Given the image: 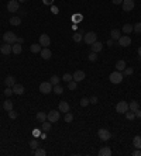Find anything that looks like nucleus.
<instances>
[{"instance_id":"nucleus-1","label":"nucleus","mask_w":141,"mask_h":156,"mask_svg":"<svg viewBox=\"0 0 141 156\" xmlns=\"http://www.w3.org/2000/svg\"><path fill=\"white\" fill-rule=\"evenodd\" d=\"M123 73L119 72V70H116V72H111L110 73V76H109V80L113 84H119L123 82Z\"/></svg>"},{"instance_id":"nucleus-2","label":"nucleus","mask_w":141,"mask_h":156,"mask_svg":"<svg viewBox=\"0 0 141 156\" xmlns=\"http://www.w3.org/2000/svg\"><path fill=\"white\" fill-rule=\"evenodd\" d=\"M3 41L6 44H16L17 42V35L11 31H6L3 34Z\"/></svg>"},{"instance_id":"nucleus-3","label":"nucleus","mask_w":141,"mask_h":156,"mask_svg":"<svg viewBox=\"0 0 141 156\" xmlns=\"http://www.w3.org/2000/svg\"><path fill=\"white\" fill-rule=\"evenodd\" d=\"M95 41H98V35H96V32L90 31V32H86V34L83 35V42L87 44V45H92Z\"/></svg>"},{"instance_id":"nucleus-4","label":"nucleus","mask_w":141,"mask_h":156,"mask_svg":"<svg viewBox=\"0 0 141 156\" xmlns=\"http://www.w3.org/2000/svg\"><path fill=\"white\" fill-rule=\"evenodd\" d=\"M52 84H51V82H43V83L40 84V92L43 94H50L51 92H52Z\"/></svg>"},{"instance_id":"nucleus-5","label":"nucleus","mask_w":141,"mask_h":156,"mask_svg":"<svg viewBox=\"0 0 141 156\" xmlns=\"http://www.w3.org/2000/svg\"><path fill=\"white\" fill-rule=\"evenodd\" d=\"M116 111L120 114H126L129 111V103L127 101H119L116 104Z\"/></svg>"},{"instance_id":"nucleus-6","label":"nucleus","mask_w":141,"mask_h":156,"mask_svg":"<svg viewBox=\"0 0 141 156\" xmlns=\"http://www.w3.org/2000/svg\"><path fill=\"white\" fill-rule=\"evenodd\" d=\"M47 120H48L50 122H58V121H59V111H56V110L50 111V113L47 114Z\"/></svg>"},{"instance_id":"nucleus-7","label":"nucleus","mask_w":141,"mask_h":156,"mask_svg":"<svg viewBox=\"0 0 141 156\" xmlns=\"http://www.w3.org/2000/svg\"><path fill=\"white\" fill-rule=\"evenodd\" d=\"M43 48H48V45L51 44V38L48 37V34H41L40 35V42H38Z\"/></svg>"},{"instance_id":"nucleus-8","label":"nucleus","mask_w":141,"mask_h":156,"mask_svg":"<svg viewBox=\"0 0 141 156\" xmlns=\"http://www.w3.org/2000/svg\"><path fill=\"white\" fill-rule=\"evenodd\" d=\"M19 7H20V3H19L17 0H10V1L7 3V10L10 11V13L19 11Z\"/></svg>"},{"instance_id":"nucleus-9","label":"nucleus","mask_w":141,"mask_h":156,"mask_svg":"<svg viewBox=\"0 0 141 156\" xmlns=\"http://www.w3.org/2000/svg\"><path fill=\"white\" fill-rule=\"evenodd\" d=\"M98 135H99V138H100L102 141H109V139L111 138V134L109 132L107 129H105V128H100V129H99Z\"/></svg>"},{"instance_id":"nucleus-10","label":"nucleus","mask_w":141,"mask_h":156,"mask_svg":"<svg viewBox=\"0 0 141 156\" xmlns=\"http://www.w3.org/2000/svg\"><path fill=\"white\" fill-rule=\"evenodd\" d=\"M123 10L124 11H131L133 9H134V0H123Z\"/></svg>"},{"instance_id":"nucleus-11","label":"nucleus","mask_w":141,"mask_h":156,"mask_svg":"<svg viewBox=\"0 0 141 156\" xmlns=\"http://www.w3.org/2000/svg\"><path fill=\"white\" fill-rule=\"evenodd\" d=\"M11 49H13V45H11V44H6V42L0 47V52H1L3 55H10V53H13Z\"/></svg>"},{"instance_id":"nucleus-12","label":"nucleus","mask_w":141,"mask_h":156,"mask_svg":"<svg viewBox=\"0 0 141 156\" xmlns=\"http://www.w3.org/2000/svg\"><path fill=\"white\" fill-rule=\"evenodd\" d=\"M131 44V38L129 35H121L119 38V45L120 47H129Z\"/></svg>"},{"instance_id":"nucleus-13","label":"nucleus","mask_w":141,"mask_h":156,"mask_svg":"<svg viewBox=\"0 0 141 156\" xmlns=\"http://www.w3.org/2000/svg\"><path fill=\"white\" fill-rule=\"evenodd\" d=\"M85 76H86V75H85V72H83V70H76V72L72 75V79H74L75 82H78V83H79V82H82V80L85 79Z\"/></svg>"},{"instance_id":"nucleus-14","label":"nucleus","mask_w":141,"mask_h":156,"mask_svg":"<svg viewBox=\"0 0 141 156\" xmlns=\"http://www.w3.org/2000/svg\"><path fill=\"white\" fill-rule=\"evenodd\" d=\"M24 92H25V89H24V86L23 84H14L13 86V93L17 94V96H21V94H24Z\"/></svg>"},{"instance_id":"nucleus-15","label":"nucleus","mask_w":141,"mask_h":156,"mask_svg":"<svg viewBox=\"0 0 141 156\" xmlns=\"http://www.w3.org/2000/svg\"><path fill=\"white\" fill-rule=\"evenodd\" d=\"M90 47H92V52H96V53L103 49V44H102V42H99V41H95L92 45H90Z\"/></svg>"},{"instance_id":"nucleus-16","label":"nucleus","mask_w":141,"mask_h":156,"mask_svg":"<svg viewBox=\"0 0 141 156\" xmlns=\"http://www.w3.org/2000/svg\"><path fill=\"white\" fill-rule=\"evenodd\" d=\"M40 55L43 56V59H51V56H52V53H51V51L48 48H43L41 52H40Z\"/></svg>"},{"instance_id":"nucleus-17","label":"nucleus","mask_w":141,"mask_h":156,"mask_svg":"<svg viewBox=\"0 0 141 156\" xmlns=\"http://www.w3.org/2000/svg\"><path fill=\"white\" fill-rule=\"evenodd\" d=\"M11 52H13L14 55H20V53L23 52V47H21V44L16 42V44L13 45V49H11Z\"/></svg>"},{"instance_id":"nucleus-18","label":"nucleus","mask_w":141,"mask_h":156,"mask_svg":"<svg viewBox=\"0 0 141 156\" xmlns=\"http://www.w3.org/2000/svg\"><path fill=\"white\" fill-rule=\"evenodd\" d=\"M69 110H71V107H69V104L66 101H61L59 103V113H68Z\"/></svg>"},{"instance_id":"nucleus-19","label":"nucleus","mask_w":141,"mask_h":156,"mask_svg":"<svg viewBox=\"0 0 141 156\" xmlns=\"http://www.w3.org/2000/svg\"><path fill=\"white\" fill-rule=\"evenodd\" d=\"M4 84H6L7 87H13V86L16 84V79H14V76H7V77L4 79Z\"/></svg>"},{"instance_id":"nucleus-20","label":"nucleus","mask_w":141,"mask_h":156,"mask_svg":"<svg viewBox=\"0 0 141 156\" xmlns=\"http://www.w3.org/2000/svg\"><path fill=\"white\" fill-rule=\"evenodd\" d=\"M110 155H111V149L107 148V146H105V148H102L99 151V156H110Z\"/></svg>"},{"instance_id":"nucleus-21","label":"nucleus","mask_w":141,"mask_h":156,"mask_svg":"<svg viewBox=\"0 0 141 156\" xmlns=\"http://www.w3.org/2000/svg\"><path fill=\"white\" fill-rule=\"evenodd\" d=\"M126 69V62L123 61V59H120L116 62V70H119V72H123Z\"/></svg>"},{"instance_id":"nucleus-22","label":"nucleus","mask_w":141,"mask_h":156,"mask_svg":"<svg viewBox=\"0 0 141 156\" xmlns=\"http://www.w3.org/2000/svg\"><path fill=\"white\" fill-rule=\"evenodd\" d=\"M43 49V47L40 45V44H33L31 47H30V51L33 52V53H40Z\"/></svg>"},{"instance_id":"nucleus-23","label":"nucleus","mask_w":141,"mask_h":156,"mask_svg":"<svg viewBox=\"0 0 141 156\" xmlns=\"http://www.w3.org/2000/svg\"><path fill=\"white\" fill-rule=\"evenodd\" d=\"M110 37H111L113 41H119V38L121 37V35H120L119 30H111V31H110Z\"/></svg>"},{"instance_id":"nucleus-24","label":"nucleus","mask_w":141,"mask_h":156,"mask_svg":"<svg viewBox=\"0 0 141 156\" xmlns=\"http://www.w3.org/2000/svg\"><path fill=\"white\" fill-rule=\"evenodd\" d=\"M140 108V104H138V101H135V100H133L130 104H129V110L130 111H137Z\"/></svg>"},{"instance_id":"nucleus-25","label":"nucleus","mask_w":141,"mask_h":156,"mask_svg":"<svg viewBox=\"0 0 141 156\" xmlns=\"http://www.w3.org/2000/svg\"><path fill=\"white\" fill-rule=\"evenodd\" d=\"M133 145L135 146V149H141V136H134L133 138Z\"/></svg>"},{"instance_id":"nucleus-26","label":"nucleus","mask_w":141,"mask_h":156,"mask_svg":"<svg viewBox=\"0 0 141 156\" xmlns=\"http://www.w3.org/2000/svg\"><path fill=\"white\" fill-rule=\"evenodd\" d=\"M41 129H43L44 132H48V131H51V127H52V125H51V122H50V121H44V122H41Z\"/></svg>"},{"instance_id":"nucleus-27","label":"nucleus","mask_w":141,"mask_h":156,"mask_svg":"<svg viewBox=\"0 0 141 156\" xmlns=\"http://www.w3.org/2000/svg\"><path fill=\"white\" fill-rule=\"evenodd\" d=\"M3 110H6V111H10V110H13V101H10V100H6V101L3 103Z\"/></svg>"},{"instance_id":"nucleus-28","label":"nucleus","mask_w":141,"mask_h":156,"mask_svg":"<svg viewBox=\"0 0 141 156\" xmlns=\"http://www.w3.org/2000/svg\"><path fill=\"white\" fill-rule=\"evenodd\" d=\"M37 120H38L40 122H44V121H47V113H43V111L37 113Z\"/></svg>"},{"instance_id":"nucleus-29","label":"nucleus","mask_w":141,"mask_h":156,"mask_svg":"<svg viewBox=\"0 0 141 156\" xmlns=\"http://www.w3.org/2000/svg\"><path fill=\"white\" fill-rule=\"evenodd\" d=\"M10 24H11V25H16V27H17V25H20V24H21V18H20V17H11V18H10Z\"/></svg>"},{"instance_id":"nucleus-30","label":"nucleus","mask_w":141,"mask_h":156,"mask_svg":"<svg viewBox=\"0 0 141 156\" xmlns=\"http://www.w3.org/2000/svg\"><path fill=\"white\" fill-rule=\"evenodd\" d=\"M52 92H54L55 94H62V93H64V89H62V86L55 84L54 87H52Z\"/></svg>"},{"instance_id":"nucleus-31","label":"nucleus","mask_w":141,"mask_h":156,"mask_svg":"<svg viewBox=\"0 0 141 156\" xmlns=\"http://www.w3.org/2000/svg\"><path fill=\"white\" fill-rule=\"evenodd\" d=\"M72 40L75 42H80L83 40V37H82V32H75L74 35H72Z\"/></svg>"},{"instance_id":"nucleus-32","label":"nucleus","mask_w":141,"mask_h":156,"mask_svg":"<svg viewBox=\"0 0 141 156\" xmlns=\"http://www.w3.org/2000/svg\"><path fill=\"white\" fill-rule=\"evenodd\" d=\"M131 31H133V25L131 24H124L123 25V32L124 34H130Z\"/></svg>"},{"instance_id":"nucleus-33","label":"nucleus","mask_w":141,"mask_h":156,"mask_svg":"<svg viewBox=\"0 0 141 156\" xmlns=\"http://www.w3.org/2000/svg\"><path fill=\"white\" fill-rule=\"evenodd\" d=\"M34 155H35V156H45V155H47V152L44 151L43 148H37V149L34 151Z\"/></svg>"},{"instance_id":"nucleus-34","label":"nucleus","mask_w":141,"mask_h":156,"mask_svg":"<svg viewBox=\"0 0 141 156\" xmlns=\"http://www.w3.org/2000/svg\"><path fill=\"white\" fill-rule=\"evenodd\" d=\"M76 87H78V82H75V80L68 82V89L69 90H76Z\"/></svg>"},{"instance_id":"nucleus-35","label":"nucleus","mask_w":141,"mask_h":156,"mask_svg":"<svg viewBox=\"0 0 141 156\" xmlns=\"http://www.w3.org/2000/svg\"><path fill=\"white\" fill-rule=\"evenodd\" d=\"M50 82H51L52 86H55V84H59V77H58L56 75H52V76H51V79H50Z\"/></svg>"},{"instance_id":"nucleus-36","label":"nucleus","mask_w":141,"mask_h":156,"mask_svg":"<svg viewBox=\"0 0 141 156\" xmlns=\"http://www.w3.org/2000/svg\"><path fill=\"white\" fill-rule=\"evenodd\" d=\"M126 118H127L129 121H133V120L135 118V113H134V111H130V110H129V111L126 113Z\"/></svg>"},{"instance_id":"nucleus-37","label":"nucleus","mask_w":141,"mask_h":156,"mask_svg":"<svg viewBox=\"0 0 141 156\" xmlns=\"http://www.w3.org/2000/svg\"><path fill=\"white\" fill-rule=\"evenodd\" d=\"M64 120H65V122L69 124V122H72V121H74V115L68 111V113H65V118H64Z\"/></svg>"},{"instance_id":"nucleus-38","label":"nucleus","mask_w":141,"mask_h":156,"mask_svg":"<svg viewBox=\"0 0 141 156\" xmlns=\"http://www.w3.org/2000/svg\"><path fill=\"white\" fill-rule=\"evenodd\" d=\"M87 59H89L90 62H95V61L98 59V53H96V52H90L89 56H87Z\"/></svg>"},{"instance_id":"nucleus-39","label":"nucleus","mask_w":141,"mask_h":156,"mask_svg":"<svg viewBox=\"0 0 141 156\" xmlns=\"http://www.w3.org/2000/svg\"><path fill=\"white\" fill-rule=\"evenodd\" d=\"M133 73H134V69H133V68H127V66H126L123 76H130V75H133Z\"/></svg>"},{"instance_id":"nucleus-40","label":"nucleus","mask_w":141,"mask_h":156,"mask_svg":"<svg viewBox=\"0 0 141 156\" xmlns=\"http://www.w3.org/2000/svg\"><path fill=\"white\" fill-rule=\"evenodd\" d=\"M3 93H4L6 97H10L11 94H13V87H7V86H6V89H4V92H3Z\"/></svg>"},{"instance_id":"nucleus-41","label":"nucleus","mask_w":141,"mask_h":156,"mask_svg":"<svg viewBox=\"0 0 141 156\" xmlns=\"http://www.w3.org/2000/svg\"><path fill=\"white\" fill-rule=\"evenodd\" d=\"M133 31H135L137 34H141V23H135V25H133Z\"/></svg>"},{"instance_id":"nucleus-42","label":"nucleus","mask_w":141,"mask_h":156,"mask_svg":"<svg viewBox=\"0 0 141 156\" xmlns=\"http://www.w3.org/2000/svg\"><path fill=\"white\" fill-rule=\"evenodd\" d=\"M89 103H90V100H89L87 97H82V99H80V105H82V107H86Z\"/></svg>"},{"instance_id":"nucleus-43","label":"nucleus","mask_w":141,"mask_h":156,"mask_svg":"<svg viewBox=\"0 0 141 156\" xmlns=\"http://www.w3.org/2000/svg\"><path fill=\"white\" fill-rule=\"evenodd\" d=\"M62 80H64V82H66V83H68V82H71V80H74V79H72V76H71L69 73H65V75L62 76Z\"/></svg>"},{"instance_id":"nucleus-44","label":"nucleus","mask_w":141,"mask_h":156,"mask_svg":"<svg viewBox=\"0 0 141 156\" xmlns=\"http://www.w3.org/2000/svg\"><path fill=\"white\" fill-rule=\"evenodd\" d=\"M7 113H9V117H10L11 120H16V118H17V113H16L14 110H10V111H7Z\"/></svg>"},{"instance_id":"nucleus-45","label":"nucleus","mask_w":141,"mask_h":156,"mask_svg":"<svg viewBox=\"0 0 141 156\" xmlns=\"http://www.w3.org/2000/svg\"><path fill=\"white\" fill-rule=\"evenodd\" d=\"M30 146H31V149H33V151H35V149L38 148V142H37L35 139H33V141L30 142Z\"/></svg>"},{"instance_id":"nucleus-46","label":"nucleus","mask_w":141,"mask_h":156,"mask_svg":"<svg viewBox=\"0 0 141 156\" xmlns=\"http://www.w3.org/2000/svg\"><path fill=\"white\" fill-rule=\"evenodd\" d=\"M89 100H90V103H92V104H96V103H98V97H96V96H93V97H90Z\"/></svg>"},{"instance_id":"nucleus-47","label":"nucleus","mask_w":141,"mask_h":156,"mask_svg":"<svg viewBox=\"0 0 141 156\" xmlns=\"http://www.w3.org/2000/svg\"><path fill=\"white\" fill-rule=\"evenodd\" d=\"M133 156H141V149H135L133 152Z\"/></svg>"},{"instance_id":"nucleus-48","label":"nucleus","mask_w":141,"mask_h":156,"mask_svg":"<svg viewBox=\"0 0 141 156\" xmlns=\"http://www.w3.org/2000/svg\"><path fill=\"white\" fill-rule=\"evenodd\" d=\"M83 17L80 16V14H76V16H74V21H79V20H82Z\"/></svg>"},{"instance_id":"nucleus-49","label":"nucleus","mask_w":141,"mask_h":156,"mask_svg":"<svg viewBox=\"0 0 141 156\" xmlns=\"http://www.w3.org/2000/svg\"><path fill=\"white\" fill-rule=\"evenodd\" d=\"M44 4H48V6H52V3H54V0H43Z\"/></svg>"},{"instance_id":"nucleus-50","label":"nucleus","mask_w":141,"mask_h":156,"mask_svg":"<svg viewBox=\"0 0 141 156\" xmlns=\"http://www.w3.org/2000/svg\"><path fill=\"white\" fill-rule=\"evenodd\" d=\"M33 135H34V136H40V135H41L40 129H34V131H33Z\"/></svg>"},{"instance_id":"nucleus-51","label":"nucleus","mask_w":141,"mask_h":156,"mask_svg":"<svg viewBox=\"0 0 141 156\" xmlns=\"http://www.w3.org/2000/svg\"><path fill=\"white\" fill-rule=\"evenodd\" d=\"M111 3L117 6V4H121V3H123V0H111Z\"/></svg>"},{"instance_id":"nucleus-52","label":"nucleus","mask_w":141,"mask_h":156,"mask_svg":"<svg viewBox=\"0 0 141 156\" xmlns=\"http://www.w3.org/2000/svg\"><path fill=\"white\" fill-rule=\"evenodd\" d=\"M113 44H114V41H113L111 38H110V40H109V41L106 42V45H107V47H113Z\"/></svg>"},{"instance_id":"nucleus-53","label":"nucleus","mask_w":141,"mask_h":156,"mask_svg":"<svg viewBox=\"0 0 141 156\" xmlns=\"http://www.w3.org/2000/svg\"><path fill=\"white\" fill-rule=\"evenodd\" d=\"M134 113H135V118H137V117H138V118H141V111H140V108H138L137 111H134Z\"/></svg>"},{"instance_id":"nucleus-54","label":"nucleus","mask_w":141,"mask_h":156,"mask_svg":"<svg viewBox=\"0 0 141 156\" xmlns=\"http://www.w3.org/2000/svg\"><path fill=\"white\" fill-rule=\"evenodd\" d=\"M51 10H52V13H54V14H58V9H56L55 6H52V7H51Z\"/></svg>"},{"instance_id":"nucleus-55","label":"nucleus","mask_w":141,"mask_h":156,"mask_svg":"<svg viewBox=\"0 0 141 156\" xmlns=\"http://www.w3.org/2000/svg\"><path fill=\"white\" fill-rule=\"evenodd\" d=\"M17 42H19V44H23V42H24V40H23V38H17Z\"/></svg>"},{"instance_id":"nucleus-56","label":"nucleus","mask_w":141,"mask_h":156,"mask_svg":"<svg viewBox=\"0 0 141 156\" xmlns=\"http://www.w3.org/2000/svg\"><path fill=\"white\" fill-rule=\"evenodd\" d=\"M138 56H140V58H141V47H140V48H138Z\"/></svg>"},{"instance_id":"nucleus-57","label":"nucleus","mask_w":141,"mask_h":156,"mask_svg":"<svg viewBox=\"0 0 141 156\" xmlns=\"http://www.w3.org/2000/svg\"><path fill=\"white\" fill-rule=\"evenodd\" d=\"M19 3H24V1H27V0H17Z\"/></svg>"}]
</instances>
